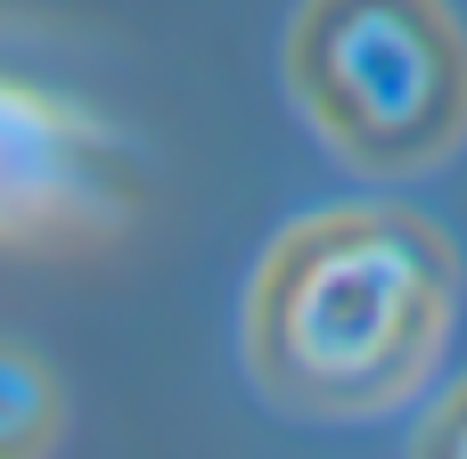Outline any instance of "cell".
I'll return each instance as SVG.
<instances>
[{
	"label": "cell",
	"mask_w": 467,
	"mask_h": 459,
	"mask_svg": "<svg viewBox=\"0 0 467 459\" xmlns=\"http://www.w3.org/2000/svg\"><path fill=\"white\" fill-rule=\"evenodd\" d=\"M451 337V255L410 214L296 222L246 296V361L279 411L378 419L410 402Z\"/></svg>",
	"instance_id": "1"
},
{
	"label": "cell",
	"mask_w": 467,
	"mask_h": 459,
	"mask_svg": "<svg viewBox=\"0 0 467 459\" xmlns=\"http://www.w3.org/2000/svg\"><path fill=\"white\" fill-rule=\"evenodd\" d=\"M287 82L361 164H435L467 131V41L443 0H304Z\"/></svg>",
	"instance_id": "2"
},
{
	"label": "cell",
	"mask_w": 467,
	"mask_h": 459,
	"mask_svg": "<svg viewBox=\"0 0 467 459\" xmlns=\"http://www.w3.org/2000/svg\"><path fill=\"white\" fill-rule=\"evenodd\" d=\"M57 427H66V394H57V378H49L33 353L0 345V459L49 452Z\"/></svg>",
	"instance_id": "3"
},
{
	"label": "cell",
	"mask_w": 467,
	"mask_h": 459,
	"mask_svg": "<svg viewBox=\"0 0 467 459\" xmlns=\"http://www.w3.org/2000/svg\"><path fill=\"white\" fill-rule=\"evenodd\" d=\"M435 452H467V394L443 411V427H435Z\"/></svg>",
	"instance_id": "4"
}]
</instances>
